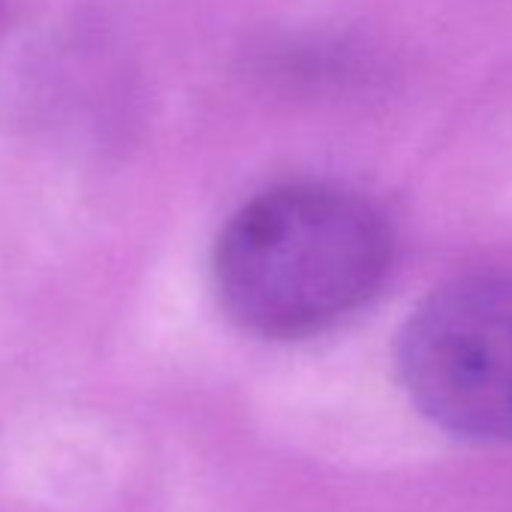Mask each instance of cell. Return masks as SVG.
<instances>
[{
  "label": "cell",
  "instance_id": "cell-1",
  "mask_svg": "<svg viewBox=\"0 0 512 512\" xmlns=\"http://www.w3.org/2000/svg\"><path fill=\"white\" fill-rule=\"evenodd\" d=\"M395 238L365 196L323 181L281 184L244 202L211 253L220 308L260 338L317 335L383 287Z\"/></svg>",
  "mask_w": 512,
  "mask_h": 512
},
{
  "label": "cell",
  "instance_id": "cell-2",
  "mask_svg": "<svg viewBox=\"0 0 512 512\" xmlns=\"http://www.w3.org/2000/svg\"><path fill=\"white\" fill-rule=\"evenodd\" d=\"M398 374L437 428L512 443V275L479 272L434 290L401 329Z\"/></svg>",
  "mask_w": 512,
  "mask_h": 512
}]
</instances>
